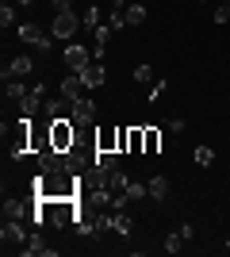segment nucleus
<instances>
[{
    "label": "nucleus",
    "instance_id": "obj_1",
    "mask_svg": "<svg viewBox=\"0 0 230 257\" xmlns=\"http://www.w3.org/2000/svg\"><path fill=\"white\" fill-rule=\"evenodd\" d=\"M50 146L54 150H62V154H69L77 146V123L69 115H62V119H50Z\"/></svg>",
    "mask_w": 230,
    "mask_h": 257
},
{
    "label": "nucleus",
    "instance_id": "obj_2",
    "mask_svg": "<svg viewBox=\"0 0 230 257\" xmlns=\"http://www.w3.org/2000/svg\"><path fill=\"white\" fill-rule=\"evenodd\" d=\"M85 27V20L77 16V12H54V23H50V35L54 39H66V43H73V35Z\"/></svg>",
    "mask_w": 230,
    "mask_h": 257
},
{
    "label": "nucleus",
    "instance_id": "obj_3",
    "mask_svg": "<svg viewBox=\"0 0 230 257\" xmlns=\"http://www.w3.org/2000/svg\"><path fill=\"white\" fill-rule=\"evenodd\" d=\"M27 230H23V223H16V219H4V230H0V242H4V249H23L27 246Z\"/></svg>",
    "mask_w": 230,
    "mask_h": 257
},
{
    "label": "nucleus",
    "instance_id": "obj_4",
    "mask_svg": "<svg viewBox=\"0 0 230 257\" xmlns=\"http://www.w3.org/2000/svg\"><path fill=\"white\" fill-rule=\"evenodd\" d=\"M43 92H46V85L39 81V85H35V88H31V92H27L23 100H16V104H20V115H23V119H35V115H39V107L46 104V100H43Z\"/></svg>",
    "mask_w": 230,
    "mask_h": 257
},
{
    "label": "nucleus",
    "instance_id": "obj_5",
    "mask_svg": "<svg viewBox=\"0 0 230 257\" xmlns=\"http://www.w3.org/2000/svg\"><path fill=\"white\" fill-rule=\"evenodd\" d=\"M92 62V50L81 43H66V65H69V73H81L85 65Z\"/></svg>",
    "mask_w": 230,
    "mask_h": 257
},
{
    "label": "nucleus",
    "instance_id": "obj_6",
    "mask_svg": "<svg viewBox=\"0 0 230 257\" xmlns=\"http://www.w3.org/2000/svg\"><path fill=\"white\" fill-rule=\"evenodd\" d=\"M69 119H73L77 127H88V123L96 119V104H92V100H88V96L73 100V104H69Z\"/></svg>",
    "mask_w": 230,
    "mask_h": 257
},
{
    "label": "nucleus",
    "instance_id": "obj_7",
    "mask_svg": "<svg viewBox=\"0 0 230 257\" xmlns=\"http://www.w3.org/2000/svg\"><path fill=\"white\" fill-rule=\"evenodd\" d=\"M39 173H69L66 169V154L54 150V146H46V150L39 154Z\"/></svg>",
    "mask_w": 230,
    "mask_h": 257
},
{
    "label": "nucleus",
    "instance_id": "obj_8",
    "mask_svg": "<svg viewBox=\"0 0 230 257\" xmlns=\"http://www.w3.org/2000/svg\"><path fill=\"white\" fill-rule=\"evenodd\" d=\"M81 81H85L88 92H92V88H104V85H108V69H104V62H88L85 69H81Z\"/></svg>",
    "mask_w": 230,
    "mask_h": 257
},
{
    "label": "nucleus",
    "instance_id": "obj_9",
    "mask_svg": "<svg viewBox=\"0 0 230 257\" xmlns=\"http://www.w3.org/2000/svg\"><path fill=\"white\" fill-rule=\"evenodd\" d=\"M31 69H35V62H31V58H27V54H16L12 62H4L0 77H4V81H12V77H27Z\"/></svg>",
    "mask_w": 230,
    "mask_h": 257
},
{
    "label": "nucleus",
    "instance_id": "obj_10",
    "mask_svg": "<svg viewBox=\"0 0 230 257\" xmlns=\"http://www.w3.org/2000/svg\"><path fill=\"white\" fill-rule=\"evenodd\" d=\"M88 88H85V81H81V73H66V81H62V88H58V96H66L69 104L73 100H81Z\"/></svg>",
    "mask_w": 230,
    "mask_h": 257
},
{
    "label": "nucleus",
    "instance_id": "obj_11",
    "mask_svg": "<svg viewBox=\"0 0 230 257\" xmlns=\"http://www.w3.org/2000/svg\"><path fill=\"white\" fill-rule=\"evenodd\" d=\"M92 169L104 173V177L119 173V154H104V150H96V158H92Z\"/></svg>",
    "mask_w": 230,
    "mask_h": 257
},
{
    "label": "nucleus",
    "instance_id": "obj_12",
    "mask_svg": "<svg viewBox=\"0 0 230 257\" xmlns=\"http://www.w3.org/2000/svg\"><path fill=\"white\" fill-rule=\"evenodd\" d=\"M20 253H43V257H58V246H46V242H43V234L35 230V234L27 238V246H23Z\"/></svg>",
    "mask_w": 230,
    "mask_h": 257
},
{
    "label": "nucleus",
    "instance_id": "obj_13",
    "mask_svg": "<svg viewBox=\"0 0 230 257\" xmlns=\"http://www.w3.org/2000/svg\"><path fill=\"white\" fill-rule=\"evenodd\" d=\"M4 219H16V223H27L31 219V207L23 200H4Z\"/></svg>",
    "mask_w": 230,
    "mask_h": 257
},
{
    "label": "nucleus",
    "instance_id": "obj_14",
    "mask_svg": "<svg viewBox=\"0 0 230 257\" xmlns=\"http://www.w3.org/2000/svg\"><path fill=\"white\" fill-rule=\"evenodd\" d=\"M123 16H127V27H142L150 12H146V4H138V0H131V4L123 8Z\"/></svg>",
    "mask_w": 230,
    "mask_h": 257
},
{
    "label": "nucleus",
    "instance_id": "obj_15",
    "mask_svg": "<svg viewBox=\"0 0 230 257\" xmlns=\"http://www.w3.org/2000/svg\"><path fill=\"white\" fill-rule=\"evenodd\" d=\"M96 150L119 154V131H100V135H96Z\"/></svg>",
    "mask_w": 230,
    "mask_h": 257
},
{
    "label": "nucleus",
    "instance_id": "obj_16",
    "mask_svg": "<svg viewBox=\"0 0 230 257\" xmlns=\"http://www.w3.org/2000/svg\"><path fill=\"white\" fill-rule=\"evenodd\" d=\"M16 31H20L23 43H31V46H39V43H43V35H46V31H39V23H20Z\"/></svg>",
    "mask_w": 230,
    "mask_h": 257
},
{
    "label": "nucleus",
    "instance_id": "obj_17",
    "mask_svg": "<svg viewBox=\"0 0 230 257\" xmlns=\"http://www.w3.org/2000/svg\"><path fill=\"white\" fill-rule=\"evenodd\" d=\"M127 150H131V154L146 150V127H131V135H127Z\"/></svg>",
    "mask_w": 230,
    "mask_h": 257
},
{
    "label": "nucleus",
    "instance_id": "obj_18",
    "mask_svg": "<svg viewBox=\"0 0 230 257\" xmlns=\"http://www.w3.org/2000/svg\"><path fill=\"white\" fill-rule=\"evenodd\" d=\"M66 104H69L66 96H50V100L43 104V111H46L50 119H62V115H66Z\"/></svg>",
    "mask_w": 230,
    "mask_h": 257
},
{
    "label": "nucleus",
    "instance_id": "obj_19",
    "mask_svg": "<svg viewBox=\"0 0 230 257\" xmlns=\"http://www.w3.org/2000/svg\"><path fill=\"white\" fill-rule=\"evenodd\" d=\"M150 200H165V196H169V181H165L161 173H157V177H150Z\"/></svg>",
    "mask_w": 230,
    "mask_h": 257
},
{
    "label": "nucleus",
    "instance_id": "obj_20",
    "mask_svg": "<svg viewBox=\"0 0 230 257\" xmlns=\"http://www.w3.org/2000/svg\"><path fill=\"white\" fill-rule=\"evenodd\" d=\"M111 230H115V234H123V238H131L134 219H131V215H115V219H111Z\"/></svg>",
    "mask_w": 230,
    "mask_h": 257
},
{
    "label": "nucleus",
    "instance_id": "obj_21",
    "mask_svg": "<svg viewBox=\"0 0 230 257\" xmlns=\"http://www.w3.org/2000/svg\"><path fill=\"white\" fill-rule=\"evenodd\" d=\"M161 249H165V253H180V249H184V234H180V230H173V234H165Z\"/></svg>",
    "mask_w": 230,
    "mask_h": 257
},
{
    "label": "nucleus",
    "instance_id": "obj_22",
    "mask_svg": "<svg viewBox=\"0 0 230 257\" xmlns=\"http://www.w3.org/2000/svg\"><path fill=\"white\" fill-rule=\"evenodd\" d=\"M4 88H8V100H23V96H27V92H31V88L23 85L20 77H12V81H4Z\"/></svg>",
    "mask_w": 230,
    "mask_h": 257
},
{
    "label": "nucleus",
    "instance_id": "obj_23",
    "mask_svg": "<svg viewBox=\"0 0 230 257\" xmlns=\"http://www.w3.org/2000/svg\"><path fill=\"white\" fill-rule=\"evenodd\" d=\"M192 161H196L199 169H207L211 161H215V150H211V146H196V150H192Z\"/></svg>",
    "mask_w": 230,
    "mask_h": 257
},
{
    "label": "nucleus",
    "instance_id": "obj_24",
    "mask_svg": "<svg viewBox=\"0 0 230 257\" xmlns=\"http://www.w3.org/2000/svg\"><path fill=\"white\" fill-rule=\"evenodd\" d=\"M161 150V131L157 127H146V150L142 154H157Z\"/></svg>",
    "mask_w": 230,
    "mask_h": 257
},
{
    "label": "nucleus",
    "instance_id": "obj_25",
    "mask_svg": "<svg viewBox=\"0 0 230 257\" xmlns=\"http://www.w3.org/2000/svg\"><path fill=\"white\" fill-rule=\"evenodd\" d=\"M0 27H4V31H8V27H16V4H8V0L0 4Z\"/></svg>",
    "mask_w": 230,
    "mask_h": 257
},
{
    "label": "nucleus",
    "instance_id": "obj_26",
    "mask_svg": "<svg viewBox=\"0 0 230 257\" xmlns=\"http://www.w3.org/2000/svg\"><path fill=\"white\" fill-rule=\"evenodd\" d=\"M73 230H77L81 238H92V234H96V219H85V215H81V219L73 223Z\"/></svg>",
    "mask_w": 230,
    "mask_h": 257
},
{
    "label": "nucleus",
    "instance_id": "obj_27",
    "mask_svg": "<svg viewBox=\"0 0 230 257\" xmlns=\"http://www.w3.org/2000/svg\"><path fill=\"white\" fill-rule=\"evenodd\" d=\"M134 81H138V85H153V81H157L153 65H138V69H134Z\"/></svg>",
    "mask_w": 230,
    "mask_h": 257
},
{
    "label": "nucleus",
    "instance_id": "obj_28",
    "mask_svg": "<svg viewBox=\"0 0 230 257\" xmlns=\"http://www.w3.org/2000/svg\"><path fill=\"white\" fill-rule=\"evenodd\" d=\"M81 20H85V27H88V31H96V27H100V8H96V4H88Z\"/></svg>",
    "mask_w": 230,
    "mask_h": 257
},
{
    "label": "nucleus",
    "instance_id": "obj_29",
    "mask_svg": "<svg viewBox=\"0 0 230 257\" xmlns=\"http://www.w3.org/2000/svg\"><path fill=\"white\" fill-rule=\"evenodd\" d=\"M127 196H131V200H142V196H150V184H142V181H127Z\"/></svg>",
    "mask_w": 230,
    "mask_h": 257
},
{
    "label": "nucleus",
    "instance_id": "obj_30",
    "mask_svg": "<svg viewBox=\"0 0 230 257\" xmlns=\"http://www.w3.org/2000/svg\"><path fill=\"white\" fill-rule=\"evenodd\" d=\"M165 88H169V85H165V77H161V81H153L150 92H146V100H150V104H157V100L165 96Z\"/></svg>",
    "mask_w": 230,
    "mask_h": 257
},
{
    "label": "nucleus",
    "instance_id": "obj_31",
    "mask_svg": "<svg viewBox=\"0 0 230 257\" xmlns=\"http://www.w3.org/2000/svg\"><path fill=\"white\" fill-rule=\"evenodd\" d=\"M108 23H111V31H127V16H123L119 8H111V16H108Z\"/></svg>",
    "mask_w": 230,
    "mask_h": 257
},
{
    "label": "nucleus",
    "instance_id": "obj_32",
    "mask_svg": "<svg viewBox=\"0 0 230 257\" xmlns=\"http://www.w3.org/2000/svg\"><path fill=\"white\" fill-rule=\"evenodd\" d=\"M92 39H96V46H108V39H111V23H100L96 31H92Z\"/></svg>",
    "mask_w": 230,
    "mask_h": 257
},
{
    "label": "nucleus",
    "instance_id": "obj_33",
    "mask_svg": "<svg viewBox=\"0 0 230 257\" xmlns=\"http://www.w3.org/2000/svg\"><path fill=\"white\" fill-rule=\"evenodd\" d=\"M215 23H219V27L230 23V4H219V8H215Z\"/></svg>",
    "mask_w": 230,
    "mask_h": 257
},
{
    "label": "nucleus",
    "instance_id": "obj_34",
    "mask_svg": "<svg viewBox=\"0 0 230 257\" xmlns=\"http://www.w3.org/2000/svg\"><path fill=\"white\" fill-rule=\"evenodd\" d=\"M50 8H54V12H73V8H69V0H50Z\"/></svg>",
    "mask_w": 230,
    "mask_h": 257
},
{
    "label": "nucleus",
    "instance_id": "obj_35",
    "mask_svg": "<svg viewBox=\"0 0 230 257\" xmlns=\"http://www.w3.org/2000/svg\"><path fill=\"white\" fill-rule=\"evenodd\" d=\"M127 4H131V0H111V8H119V12L127 8Z\"/></svg>",
    "mask_w": 230,
    "mask_h": 257
},
{
    "label": "nucleus",
    "instance_id": "obj_36",
    "mask_svg": "<svg viewBox=\"0 0 230 257\" xmlns=\"http://www.w3.org/2000/svg\"><path fill=\"white\" fill-rule=\"evenodd\" d=\"M35 0H16V8H31Z\"/></svg>",
    "mask_w": 230,
    "mask_h": 257
},
{
    "label": "nucleus",
    "instance_id": "obj_37",
    "mask_svg": "<svg viewBox=\"0 0 230 257\" xmlns=\"http://www.w3.org/2000/svg\"><path fill=\"white\" fill-rule=\"evenodd\" d=\"M222 249H230V238H226V246H222Z\"/></svg>",
    "mask_w": 230,
    "mask_h": 257
},
{
    "label": "nucleus",
    "instance_id": "obj_38",
    "mask_svg": "<svg viewBox=\"0 0 230 257\" xmlns=\"http://www.w3.org/2000/svg\"><path fill=\"white\" fill-rule=\"evenodd\" d=\"M222 4H230V0H222Z\"/></svg>",
    "mask_w": 230,
    "mask_h": 257
},
{
    "label": "nucleus",
    "instance_id": "obj_39",
    "mask_svg": "<svg viewBox=\"0 0 230 257\" xmlns=\"http://www.w3.org/2000/svg\"><path fill=\"white\" fill-rule=\"evenodd\" d=\"M92 4H96V0H92Z\"/></svg>",
    "mask_w": 230,
    "mask_h": 257
},
{
    "label": "nucleus",
    "instance_id": "obj_40",
    "mask_svg": "<svg viewBox=\"0 0 230 257\" xmlns=\"http://www.w3.org/2000/svg\"><path fill=\"white\" fill-rule=\"evenodd\" d=\"M199 4H203V0H199Z\"/></svg>",
    "mask_w": 230,
    "mask_h": 257
}]
</instances>
